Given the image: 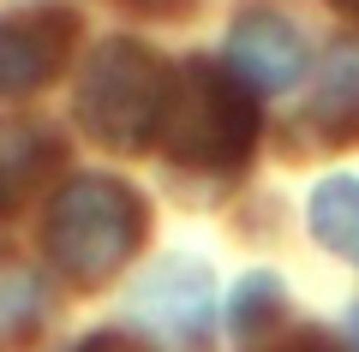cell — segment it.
Wrapping results in <instances>:
<instances>
[{"label":"cell","instance_id":"6da1fadb","mask_svg":"<svg viewBox=\"0 0 359 352\" xmlns=\"http://www.w3.org/2000/svg\"><path fill=\"white\" fill-rule=\"evenodd\" d=\"M144 221L150 215H144V197L132 185H120L108 174L66 179V191L48 209V257L78 287H102L144 245Z\"/></svg>","mask_w":359,"mask_h":352},{"label":"cell","instance_id":"7a4b0ae2","mask_svg":"<svg viewBox=\"0 0 359 352\" xmlns=\"http://www.w3.org/2000/svg\"><path fill=\"white\" fill-rule=\"evenodd\" d=\"M156 132H162L168 155L186 167H240L257 138L252 90L216 60H186L180 78H168Z\"/></svg>","mask_w":359,"mask_h":352},{"label":"cell","instance_id":"3957f363","mask_svg":"<svg viewBox=\"0 0 359 352\" xmlns=\"http://www.w3.org/2000/svg\"><path fill=\"white\" fill-rule=\"evenodd\" d=\"M168 101V66L156 48L132 36H108L90 54L84 84H78V120L108 150H144Z\"/></svg>","mask_w":359,"mask_h":352},{"label":"cell","instance_id":"277c9868","mask_svg":"<svg viewBox=\"0 0 359 352\" xmlns=\"http://www.w3.org/2000/svg\"><path fill=\"white\" fill-rule=\"evenodd\" d=\"M78 18L66 6H30V13L0 18V96H30L54 84L72 60Z\"/></svg>","mask_w":359,"mask_h":352},{"label":"cell","instance_id":"5b68a950","mask_svg":"<svg viewBox=\"0 0 359 352\" xmlns=\"http://www.w3.org/2000/svg\"><path fill=\"white\" fill-rule=\"evenodd\" d=\"M228 72L245 90H294L306 78V42L287 18L276 13H245L228 30Z\"/></svg>","mask_w":359,"mask_h":352},{"label":"cell","instance_id":"8992f818","mask_svg":"<svg viewBox=\"0 0 359 352\" xmlns=\"http://www.w3.org/2000/svg\"><path fill=\"white\" fill-rule=\"evenodd\" d=\"M60 138L48 126H25V120H0V215H18L36 185L60 167Z\"/></svg>","mask_w":359,"mask_h":352},{"label":"cell","instance_id":"52a82bcc","mask_svg":"<svg viewBox=\"0 0 359 352\" xmlns=\"http://www.w3.org/2000/svg\"><path fill=\"white\" fill-rule=\"evenodd\" d=\"M311 233L335 257L359 263V179L353 174H335V179H323L311 191Z\"/></svg>","mask_w":359,"mask_h":352},{"label":"cell","instance_id":"ba28073f","mask_svg":"<svg viewBox=\"0 0 359 352\" xmlns=\"http://www.w3.org/2000/svg\"><path fill=\"white\" fill-rule=\"evenodd\" d=\"M311 120L323 138H359V48H341L323 66V84L311 96Z\"/></svg>","mask_w":359,"mask_h":352},{"label":"cell","instance_id":"9c48e42d","mask_svg":"<svg viewBox=\"0 0 359 352\" xmlns=\"http://www.w3.org/2000/svg\"><path fill=\"white\" fill-rule=\"evenodd\" d=\"M276 311H282V281L276 275H245L228 293V328L233 335H257L264 323H276Z\"/></svg>","mask_w":359,"mask_h":352},{"label":"cell","instance_id":"30bf717a","mask_svg":"<svg viewBox=\"0 0 359 352\" xmlns=\"http://www.w3.org/2000/svg\"><path fill=\"white\" fill-rule=\"evenodd\" d=\"M78 352H144V346H138L132 335H114V328H108V335H90Z\"/></svg>","mask_w":359,"mask_h":352},{"label":"cell","instance_id":"8fae6325","mask_svg":"<svg viewBox=\"0 0 359 352\" xmlns=\"http://www.w3.org/2000/svg\"><path fill=\"white\" fill-rule=\"evenodd\" d=\"M276 352H335L330 340H318V335H299V340H282Z\"/></svg>","mask_w":359,"mask_h":352},{"label":"cell","instance_id":"7c38bea8","mask_svg":"<svg viewBox=\"0 0 359 352\" xmlns=\"http://www.w3.org/2000/svg\"><path fill=\"white\" fill-rule=\"evenodd\" d=\"M335 6H341V13H353V18H359V0H335Z\"/></svg>","mask_w":359,"mask_h":352},{"label":"cell","instance_id":"4fadbf2b","mask_svg":"<svg viewBox=\"0 0 359 352\" xmlns=\"http://www.w3.org/2000/svg\"><path fill=\"white\" fill-rule=\"evenodd\" d=\"M353 335H359V311H353Z\"/></svg>","mask_w":359,"mask_h":352}]
</instances>
